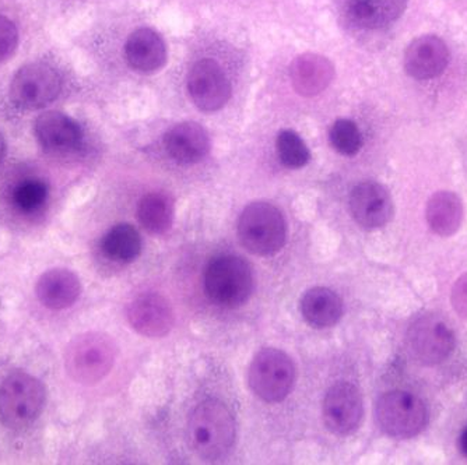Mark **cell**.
<instances>
[{"instance_id":"cell-5","label":"cell","mask_w":467,"mask_h":465,"mask_svg":"<svg viewBox=\"0 0 467 465\" xmlns=\"http://www.w3.org/2000/svg\"><path fill=\"white\" fill-rule=\"evenodd\" d=\"M204 290L207 296L220 306H241L254 291L251 265L241 257L231 254L216 257L204 273Z\"/></svg>"},{"instance_id":"cell-11","label":"cell","mask_w":467,"mask_h":465,"mask_svg":"<svg viewBox=\"0 0 467 465\" xmlns=\"http://www.w3.org/2000/svg\"><path fill=\"white\" fill-rule=\"evenodd\" d=\"M188 93L199 109L216 112L230 99L231 84L219 63L199 60L189 72Z\"/></svg>"},{"instance_id":"cell-14","label":"cell","mask_w":467,"mask_h":465,"mask_svg":"<svg viewBox=\"0 0 467 465\" xmlns=\"http://www.w3.org/2000/svg\"><path fill=\"white\" fill-rule=\"evenodd\" d=\"M450 63L447 44L435 36L414 39L405 52V70L416 80H431L442 75Z\"/></svg>"},{"instance_id":"cell-12","label":"cell","mask_w":467,"mask_h":465,"mask_svg":"<svg viewBox=\"0 0 467 465\" xmlns=\"http://www.w3.org/2000/svg\"><path fill=\"white\" fill-rule=\"evenodd\" d=\"M350 212L359 227L378 230L392 220V196L384 185L367 181L357 185L351 191Z\"/></svg>"},{"instance_id":"cell-18","label":"cell","mask_w":467,"mask_h":465,"mask_svg":"<svg viewBox=\"0 0 467 465\" xmlns=\"http://www.w3.org/2000/svg\"><path fill=\"white\" fill-rule=\"evenodd\" d=\"M290 76L296 93L312 97L322 93L332 83L335 69L327 57L306 54L294 60Z\"/></svg>"},{"instance_id":"cell-20","label":"cell","mask_w":467,"mask_h":465,"mask_svg":"<svg viewBox=\"0 0 467 465\" xmlns=\"http://www.w3.org/2000/svg\"><path fill=\"white\" fill-rule=\"evenodd\" d=\"M409 0H348L354 23L368 30L388 27L400 18Z\"/></svg>"},{"instance_id":"cell-13","label":"cell","mask_w":467,"mask_h":465,"mask_svg":"<svg viewBox=\"0 0 467 465\" xmlns=\"http://www.w3.org/2000/svg\"><path fill=\"white\" fill-rule=\"evenodd\" d=\"M128 320L139 335L149 338H161L174 326V310L170 302L160 294H141L128 306Z\"/></svg>"},{"instance_id":"cell-29","label":"cell","mask_w":467,"mask_h":465,"mask_svg":"<svg viewBox=\"0 0 467 465\" xmlns=\"http://www.w3.org/2000/svg\"><path fill=\"white\" fill-rule=\"evenodd\" d=\"M452 305L453 309L458 312L461 316L467 317V273L462 275L452 290Z\"/></svg>"},{"instance_id":"cell-4","label":"cell","mask_w":467,"mask_h":465,"mask_svg":"<svg viewBox=\"0 0 467 465\" xmlns=\"http://www.w3.org/2000/svg\"><path fill=\"white\" fill-rule=\"evenodd\" d=\"M46 404V388L26 372L7 376L0 386V420L12 429L28 427Z\"/></svg>"},{"instance_id":"cell-28","label":"cell","mask_w":467,"mask_h":465,"mask_svg":"<svg viewBox=\"0 0 467 465\" xmlns=\"http://www.w3.org/2000/svg\"><path fill=\"white\" fill-rule=\"evenodd\" d=\"M18 44V33L13 21L0 16V63L6 62L15 54Z\"/></svg>"},{"instance_id":"cell-17","label":"cell","mask_w":467,"mask_h":465,"mask_svg":"<svg viewBox=\"0 0 467 465\" xmlns=\"http://www.w3.org/2000/svg\"><path fill=\"white\" fill-rule=\"evenodd\" d=\"M126 60L136 72L153 73L167 62L164 39L150 28H139L130 34L125 46Z\"/></svg>"},{"instance_id":"cell-2","label":"cell","mask_w":467,"mask_h":465,"mask_svg":"<svg viewBox=\"0 0 467 465\" xmlns=\"http://www.w3.org/2000/svg\"><path fill=\"white\" fill-rule=\"evenodd\" d=\"M117 359V346L105 333L90 331L78 336L67 346L65 367L81 385H96L111 372Z\"/></svg>"},{"instance_id":"cell-27","label":"cell","mask_w":467,"mask_h":465,"mask_svg":"<svg viewBox=\"0 0 467 465\" xmlns=\"http://www.w3.org/2000/svg\"><path fill=\"white\" fill-rule=\"evenodd\" d=\"M48 197V188L38 180L21 182L13 191V202L21 212H31L41 209Z\"/></svg>"},{"instance_id":"cell-9","label":"cell","mask_w":467,"mask_h":465,"mask_svg":"<svg viewBox=\"0 0 467 465\" xmlns=\"http://www.w3.org/2000/svg\"><path fill=\"white\" fill-rule=\"evenodd\" d=\"M60 93V78L46 63H31L16 73L10 96L16 105L36 110L47 107Z\"/></svg>"},{"instance_id":"cell-6","label":"cell","mask_w":467,"mask_h":465,"mask_svg":"<svg viewBox=\"0 0 467 465\" xmlns=\"http://www.w3.org/2000/svg\"><path fill=\"white\" fill-rule=\"evenodd\" d=\"M378 427L390 438L410 439L427 425L426 404L408 391H389L378 398L375 407Z\"/></svg>"},{"instance_id":"cell-22","label":"cell","mask_w":467,"mask_h":465,"mask_svg":"<svg viewBox=\"0 0 467 465\" xmlns=\"http://www.w3.org/2000/svg\"><path fill=\"white\" fill-rule=\"evenodd\" d=\"M426 215L427 222L435 233L451 236L461 227L463 206L458 194L452 191H438L430 199Z\"/></svg>"},{"instance_id":"cell-25","label":"cell","mask_w":467,"mask_h":465,"mask_svg":"<svg viewBox=\"0 0 467 465\" xmlns=\"http://www.w3.org/2000/svg\"><path fill=\"white\" fill-rule=\"evenodd\" d=\"M277 154L280 161L288 168H303L308 164L311 152L303 139L293 130H282L277 136Z\"/></svg>"},{"instance_id":"cell-24","label":"cell","mask_w":467,"mask_h":465,"mask_svg":"<svg viewBox=\"0 0 467 465\" xmlns=\"http://www.w3.org/2000/svg\"><path fill=\"white\" fill-rule=\"evenodd\" d=\"M102 252L114 262H133L141 252L140 233L132 225H117L102 239Z\"/></svg>"},{"instance_id":"cell-19","label":"cell","mask_w":467,"mask_h":465,"mask_svg":"<svg viewBox=\"0 0 467 465\" xmlns=\"http://www.w3.org/2000/svg\"><path fill=\"white\" fill-rule=\"evenodd\" d=\"M36 296L44 306L62 310L72 306L81 293L78 275L69 270H49L36 283Z\"/></svg>"},{"instance_id":"cell-1","label":"cell","mask_w":467,"mask_h":465,"mask_svg":"<svg viewBox=\"0 0 467 465\" xmlns=\"http://www.w3.org/2000/svg\"><path fill=\"white\" fill-rule=\"evenodd\" d=\"M189 443L207 461L227 456L235 440V420L219 400H206L193 409L188 422Z\"/></svg>"},{"instance_id":"cell-15","label":"cell","mask_w":467,"mask_h":465,"mask_svg":"<svg viewBox=\"0 0 467 465\" xmlns=\"http://www.w3.org/2000/svg\"><path fill=\"white\" fill-rule=\"evenodd\" d=\"M34 130L42 149L52 154L75 151L83 139L80 126L72 118L60 112L41 115L36 120Z\"/></svg>"},{"instance_id":"cell-10","label":"cell","mask_w":467,"mask_h":465,"mask_svg":"<svg viewBox=\"0 0 467 465\" xmlns=\"http://www.w3.org/2000/svg\"><path fill=\"white\" fill-rule=\"evenodd\" d=\"M322 414L327 429L335 435L356 432L364 415L363 397L357 386L348 382L333 385L325 396Z\"/></svg>"},{"instance_id":"cell-30","label":"cell","mask_w":467,"mask_h":465,"mask_svg":"<svg viewBox=\"0 0 467 465\" xmlns=\"http://www.w3.org/2000/svg\"><path fill=\"white\" fill-rule=\"evenodd\" d=\"M459 448H461L462 453L467 457V427L464 428L463 432L461 433V438H459Z\"/></svg>"},{"instance_id":"cell-26","label":"cell","mask_w":467,"mask_h":465,"mask_svg":"<svg viewBox=\"0 0 467 465\" xmlns=\"http://www.w3.org/2000/svg\"><path fill=\"white\" fill-rule=\"evenodd\" d=\"M330 143L340 154L356 155L363 147V136L356 123L348 119H338L333 123L329 133Z\"/></svg>"},{"instance_id":"cell-21","label":"cell","mask_w":467,"mask_h":465,"mask_svg":"<svg viewBox=\"0 0 467 465\" xmlns=\"http://www.w3.org/2000/svg\"><path fill=\"white\" fill-rule=\"evenodd\" d=\"M301 314L312 327H332L342 319L343 302L329 288L315 286L301 299Z\"/></svg>"},{"instance_id":"cell-3","label":"cell","mask_w":467,"mask_h":465,"mask_svg":"<svg viewBox=\"0 0 467 465\" xmlns=\"http://www.w3.org/2000/svg\"><path fill=\"white\" fill-rule=\"evenodd\" d=\"M238 236L244 248L252 254L272 256L285 246L287 225L277 207L265 202H254L241 214Z\"/></svg>"},{"instance_id":"cell-7","label":"cell","mask_w":467,"mask_h":465,"mask_svg":"<svg viewBox=\"0 0 467 465\" xmlns=\"http://www.w3.org/2000/svg\"><path fill=\"white\" fill-rule=\"evenodd\" d=\"M248 382L252 391L262 400L280 403L293 390L296 367L285 352L265 348L252 361Z\"/></svg>"},{"instance_id":"cell-23","label":"cell","mask_w":467,"mask_h":465,"mask_svg":"<svg viewBox=\"0 0 467 465\" xmlns=\"http://www.w3.org/2000/svg\"><path fill=\"white\" fill-rule=\"evenodd\" d=\"M140 224L154 235L168 232L174 222V201L161 191H153L141 199L138 207Z\"/></svg>"},{"instance_id":"cell-16","label":"cell","mask_w":467,"mask_h":465,"mask_svg":"<svg viewBox=\"0 0 467 465\" xmlns=\"http://www.w3.org/2000/svg\"><path fill=\"white\" fill-rule=\"evenodd\" d=\"M164 146L175 162L191 165L206 157L210 150V139L207 131L198 123L183 122L167 131Z\"/></svg>"},{"instance_id":"cell-31","label":"cell","mask_w":467,"mask_h":465,"mask_svg":"<svg viewBox=\"0 0 467 465\" xmlns=\"http://www.w3.org/2000/svg\"><path fill=\"white\" fill-rule=\"evenodd\" d=\"M5 149H6V144H5L4 136L0 135V162L4 160Z\"/></svg>"},{"instance_id":"cell-8","label":"cell","mask_w":467,"mask_h":465,"mask_svg":"<svg viewBox=\"0 0 467 465\" xmlns=\"http://www.w3.org/2000/svg\"><path fill=\"white\" fill-rule=\"evenodd\" d=\"M455 344L452 328L435 315H422L409 327V351L420 364H441L450 358Z\"/></svg>"}]
</instances>
